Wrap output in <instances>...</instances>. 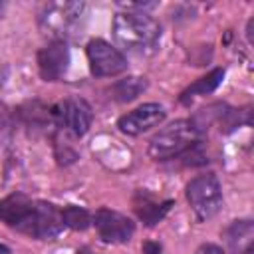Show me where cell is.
Segmentation results:
<instances>
[{
    "mask_svg": "<svg viewBox=\"0 0 254 254\" xmlns=\"http://www.w3.org/2000/svg\"><path fill=\"white\" fill-rule=\"evenodd\" d=\"M133 206H135V212L137 216L147 224V226H153L157 222H161L165 218V214L169 212V208L173 206V200H155L149 192L145 190H139L133 198Z\"/></svg>",
    "mask_w": 254,
    "mask_h": 254,
    "instance_id": "12",
    "label": "cell"
},
{
    "mask_svg": "<svg viewBox=\"0 0 254 254\" xmlns=\"http://www.w3.org/2000/svg\"><path fill=\"white\" fill-rule=\"evenodd\" d=\"M36 208L38 200H32L22 192H14L0 200V220L10 228H16L18 232L30 236L34 228Z\"/></svg>",
    "mask_w": 254,
    "mask_h": 254,
    "instance_id": "7",
    "label": "cell"
},
{
    "mask_svg": "<svg viewBox=\"0 0 254 254\" xmlns=\"http://www.w3.org/2000/svg\"><path fill=\"white\" fill-rule=\"evenodd\" d=\"M0 254H10V250H8L4 244H0Z\"/></svg>",
    "mask_w": 254,
    "mask_h": 254,
    "instance_id": "20",
    "label": "cell"
},
{
    "mask_svg": "<svg viewBox=\"0 0 254 254\" xmlns=\"http://www.w3.org/2000/svg\"><path fill=\"white\" fill-rule=\"evenodd\" d=\"M87 62L89 69L95 77H113L119 75L127 69V60L125 56L113 48L109 42L95 38L87 44Z\"/></svg>",
    "mask_w": 254,
    "mask_h": 254,
    "instance_id": "6",
    "label": "cell"
},
{
    "mask_svg": "<svg viewBox=\"0 0 254 254\" xmlns=\"http://www.w3.org/2000/svg\"><path fill=\"white\" fill-rule=\"evenodd\" d=\"M163 119H165V109L159 103H143L137 109L119 117L117 127L121 133L135 137V135H141V133L157 127L159 123H163Z\"/></svg>",
    "mask_w": 254,
    "mask_h": 254,
    "instance_id": "9",
    "label": "cell"
},
{
    "mask_svg": "<svg viewBox=\"0 0 254 254\" xmlns=\"http://www.w3.org/2000/svg\"><path fill=\"white\" fill-rule=\"evenodd\" d=\"M75 254H95V252H93L91 248H81V250H77Z\"/></svg>",
    "mask_w": 254,
    "mask_h": 254,
    "instance_id": "19",
    "label": "cell"
},
{
    "mask_svg": "<svg viewBox=\"0 0 254 254\" xmlns=\"http://www.w3.org/2000/svg\"><path fill=\"white\" fill-rule=\"evenodd\" d=\"M200 127L192 119H179L161 129L149 143V155L157 161L181 157L192 145L198 143Z\"/></svg>",
    "mask_w": 254,
    "mask_h": 254,
    "instance_id": "2",
    "label": "cell"
},
{
    "mask_svg": "<svg viewBox=\"0 0 254 254\" xmlns=\"http://www.w3.org/2000/svg\"><path fill=\"white\" fill-rule=\"evenodd\" d=\"M187 200L198 220L212 218L222 206V190L216 175L212 173L196 175L187 185Z\"/></svg>",
    "mask_w": 254,
    "mask_h": 254,
    "instance_id": "4",
    "label": "cell"
},
{
    "mask_svg": "<svg viewBox=\"0 0 254 254\" xmlns=\"http://www.w3.org/2000/svg\"><path fill=\"white\" fill-rule=\"evenodd\" d=\"M226 246L232 254H246L252 248V238H254V224L252 220H234L226 232Z\"/></svg>",
    "mask_w": 254,
    "mask_h": 254,
    "instance_id": "13",
    "label": "cell"
},
{
    "mask_svg": "<svg viewBox=\"0 0 254 254\" xmlns=\"http://www.w3.org/2000/svg\"><path fill=\"white\" fill-rule=\"evenodd\" d=\"M83 8L85 6L81 2H50L40 12V28L54 40L65 42V38L73 34L79 24Z\"/></svg>",
    "mask_w": 254,
    "mask_h": 254,
    "instance_id": "3",
    "label": "cell"
},
{
    "mask_svg": "<svg viewBox=\"0 0 254 254\" xmlns=\"http://www.w3.org/2000/svg\"><path fill=\"white\" fill-rule=\"evenodd\" d=\"M222 77H224V69H222V67L212 69L210 73H206L204 77H200V79H196L192 85H189V87L181 93V101L187 103V101H190V99L196 97V95H206V93L214 91V89L222 83Z\"/></svg>",
    "mask_w": 254,
    "mask_h": 254,
    "instance_id": "14",
    "label": "cell"
},
{
    "mask_svg": "<svg viewBox=\"0 0 254 254\" xmlns=\"http://www.w3.org/2000/svg\"><path fill=\"white\" fill-rule=\"evenodd\" d=\"M2 8H4V6H2V4H0V14H2Z\"/></svg>",
    "mask_w": 254,
    "mask_h": 254,
    "instance_id": "21",
    "label": "cell"
},
{
    "mask_svg": "<svg viewBox=\"0 0 254 254\" xmlns=\"http://www.w3.org/2000/svg\"><path fill=\"white\" fill-rule=\"evenodd\" d=\"M69 65V48L62 40H54L38 52V69L46 81L60 79Z\"/></svg>",
    "mask_w": 254,
    "mask_h": 254,
    "instance_id": "10",
    "label": "cell"
},
{
    "mask_svg": "<svg viewBox=\"0 0 254 254\" xmlns=\"http://www.w3.org/2000/svg\"><path fill=\"white\" fill-rule=\"evenodd\" d=\"M93 226L103 242L109 244H125L135 234V224L129 216L111 210V208H99L93 214Z\"/></svg>",
    "mask_w": 254,
    "mask_h": 254,
    "instance_id": "8",
    "label": "cell"
},
{
    "mask_svg": "<svg viewBox=\"0 0 254 254\" xmlns=\"http://www.w3.org/2000/svg\"><path fill=\"white\" fill-rule=\"evenodd\" d=\"M64 230V220H62V210L52 204L38 200L36 208V220L32 228V238H54Z\"/></svg>",
    "mask_w": 254,
    "mask_h": 254,
    "instance_id": "11",
    "label": "cell"
},
{
    "mask_svg": "<svg viewBox=\"0 0 254 254\" xmlns=\"http://www.w3.org/2000/svg\"><path fill=\"white\" fill-rule=\"evenodd\" d=\"M52 119L60 129L73 137H83L91 125V107L79 97H69L52 107Z\"/></svg>",
    "mask_w": 254,
    "mask_h": 254,
    "instance_id": "5",
    "label": "cell"
},
{
    "mask_svg": "<svg viewBox=\"0 0 254 254\" xmlns=\"http://www.w3.org/2000/svg\"><path fill=\"white\" fill-rule=\"evenodd\" d=\"M194 254H226V252L216 244H202V246L196 248Z\"/></svg>",
    "mask_w": 254,
    "mask_h": 254,
    "instance_id": "17",
    "label": "cell"
},
{
    "mask_svg": "<svg viewBox=\"0 0 254 254\" xmlns=\"http://www.w3.org/2000/svg\"><path fill=\"white\" fill-rule=\"evenodd\" d=\"M145 89H147V79H145V77L131 75V77H125V79H119L117 83H113V87H111V97H113L115 101L127 103V101L137 99Z\"/></svg>",
    "mask_w": 254,
    "mask_h": 254,
    "instance_id": "15",
    "label": "cell"
},
{
    "mask_svg": "<svg viewBox=\"0 0 254 254\" xmlns=\"http://www.w3.org/2000/svg\"><path fill=\"white\" fill-rule=\"evenodd\" d=\"M113 38L117 46L129 54L145 56L155 52L161 40V26L155 18L145 12H119L111 24Z\"/></svg>",
    "mask_w": 254,
    "mask_h": 254,
    "instance_id": "1",
    "label": "cell"
},
{
    "mask_svg": "<svg viewBox=\"0 0 254 254\" xmlns=\"http://www.w3.org/2000/svg\"><path fill=\"white\" fill-rule=\"evenodd\" d=\"M143 250H145V254H161V244H157V242H145L143 244Z\"/></svg>",
    "mask_w": 254,
    "mask_h": 254,
    "instance_id": "18",
    "label": "cell"
},
{
    "mask_svg": "<svg viewBox=\"0 0 254 254\" xmlns=\"http://www.w3.org/2000/svg\"><path fill=\"white\" fill-rule=\"evenodd\" d=\"M62 220H64V226L71 230H85L91 224V216L87 214V210L75 204H67L65 208H62Z\"/></svg>",
    "mask_w": 254,
    "mask_h": 254,
    "instance_id": "16",
    "label": "cell"
}]
</instances>
